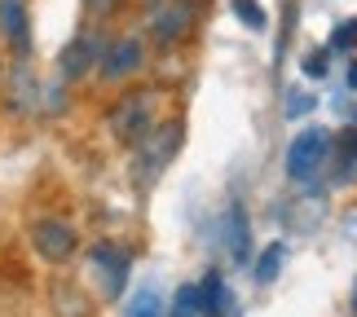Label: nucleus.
I'll return each mask as SVG.
<instances>
[{
    "instance_id": "nucleus-15",
    "label": "nucleus",
    "mask_w": 357,
    "mask_h": 317,
    "mask_svg": "<svg viewBox=\"0 0 357 317\" xmlns=\"http://www.w3.org/2000/svg\"><path fill=\"white\" fill-rule=\"evenodd\" d=\"M172 317H203V300H199V286H181L172 300Z\"/></svg>"
},
{
    "instance_id": "nucleus-18",
    "label": "nucleus",
    "mask_w": 357,
    "mask_h": 317,
    "mask_svg": "<svg viewBox=\"0 0 357 317\" xmlns=\"http://www.w3.org/2000/svg\"><path fill=\"white\" fill-rule=\"evenodd\" d=\"M313 106H318V98H313V93H291V102H287V119H300V115H309Z\"/></svg>"
},
{
    "instance_id": "nucleus-7",
    "label": "nucleus",
    "mask_w": 357,
    "mask_h": 317,
    "mask_svg": "<svg viewBox=\"0 0 357 317\" xmlns=\"http://www.w3.org/2000/svg\"><path fill=\"white\" fill-rule=\"evenodd\" d=\"M142 62H146L142 40L123 36V40H115V45L102 53V79H128V75L142 71Z\"/></svg>"
},
{
    "instance_id": "nucleus-22",
    "label": "nucleus",
    "mask_w": 357,
    "mask_h": 317,
    "mask_svg": "<svg viewBox=\"0 0 357 317\" xmlns=\"http://www.w3.org/2000/svg\"><path fill=\"white\" fill-rule=\"evenodd\" d=\"M349 84H353V88H357V66H353V71H349Z\"/></svg>"
},
{
    "instance_id": "nucleus-23",
    "label": "nucleus",
    "mask_w": 357,
    "mask_h": 317,
    "mask_svg": "<svg viewBox=\"0 0 357 317\" xmlns=\"http://www.w3.org/2000/svg\"><path fill=\"white\" fill-rule=\"evenodd\" d=\"M353 317H357V282H353Z\"/></svg>"
},
{
    "instance_id": "nucleus-12",
    "label": "nucleus",
    "mask_w": 357,
    "mask_h": 317,
    "mask_svg": "<svg viewBox=\"0 0 357 317\" xmlns=\"http://www.w3.org/2000/svg\"><path fill=\"white\" fill-rule=\"evenodd\" d=\"M93 58H98V49H93V40H89V36H84V40H75V45L62 53V75H66V79H79V75H89Z\"/></svg>"
},
{
    "instance_id": "nucleus-20",
    "label": "nucleus",
    "mask_w": 357,
    "mask_h": 317,
    "mask_svg": "<svg viewBox=\"0 0 357 317\" xmlns=\"http://www.w3.org/2000/svg\"><path fill=\"white\" fill-rule=\"evenodd\" d=\"M119 0H84V9L93 13V18H106V13H115Z\"/></svg>"
},
{
    "instance_id": "nucleus-11",
    "label": "nucleus",
    "mask_w": 357,
    "mask_h": 317,
    "mask_svg": "<svg viewBox=\"0 0 357 317\" xmlns=\"http://www.w3.org/2000/svg\"><path fill=\"white\" fill-rule=\"evenodd\" d=\"M89 300L75 282H53V317H89Z\"/></svg>"
},
{
    "instance_id": "nucleus-13",
    "label": "nucleus",
    "mask_w": 357,
    "mask_h": 317,
    "mask_svg": "<svg viewBox=\"0 0 357 317\" xmlns=\"http://www.w3.org/2000/svg\"><path fill=\"white\" fill-rule=\"evenodd\" d=\"M335 150V168H340V176H357V128H349V132H340V141L331 146Z\"/></svg>"
},
{
    "instance_id": "nucleus-6",
    "label": "nucleus",
    "mask_w": 357,
    "mask_h": 317,
    "mask_svg": "<svg viewBox=\"0 0 357 317\" xmlns=\"http://www.w3.org/2000/svg\"><path fill=\"white\" fill-rule=\"evenodd\" d=\"M195 0H159L155 13H150V36L159 40V45H176V40L190 36V26H195Z\"/></svg>"
},
{
    "instance_id": "nucleus-8",
    "label": "nucleus",
    "mask_w": 357,
    "mask_h": 317,
    "mask_svg": "<svg viewBox=\"0 0 357 317\" xmlns=\"http://www.w3.org/2000/svg\"><path fill=\"white\" fill-rule=\"evenodd\" d=\"M0 36L13 53L31 49V26H26V5L22 0H0Z\"/></svg>"
},
{
    "instance_id": "nucleus-9",
    "label": "nucleus",
    "mask_w": 357,
    "mask_h": 317,
    "mask_svg": "<svg viewBox=\"0 0 357 317\" xmlns=\"http://www.w3.org/2000/svg\"><path fill=\"white\" fill-rule=\"evenodd\" d=\"M199 300H203V317H234V309H238L221 273H208L199 282Z\"/></svg>"
},
{
    "instance_id": "nucleus-17",
    "label": "nucleus",
    "mask_w": 357,
    "mask_h": 317,
    "mask_svg": "<svg viewBox=\"0 0 357 317\" xmlns=\"http://www.w3.org/2000/svg\"><path fill=\"white\" fill-rule=\"evenodd\" d=\"M234 13H238L247 26H252V31H260V26H265V13H260L256 0H234Z\"/></svg>"
},
{
    "instance_id": "nucleus-24",
    "label": "nucleus",
    "mask_w": 357,
    "mask_h": 317,
    "mask_svg": "<svg viewBox=\"0 0 357 317\" xmlns=\"http://www.w3.org/2000/svg\"><path fill=\"white\" fill-rule=\"evenodd\" d=\"M146 5H159V0H146Z\"/></svg>"
},
{
    "instance_id": "nucleus-5",
    "label": "nucleus",
    "mask_w": 357,
    "mask_h": 317,
    "mask_svg": "<svg viewBox=\"0 0 357 317\" xmlns=\"http://www.w3.org/2000/svg\"><path fill=\"white\" fill-rule=\"evenodd\" d=\"M89 273L102 282L106 300H119L123 286H128V252H119V247H111V242H98L89 252Z\"/></svg>"
},
{
    "instance_id": "nucleus-19",
    "label": "nucleus",
    "mask_w": 357,
    "mask_h": 317,
    "mask_svg": "<svg viewBox=\"0 0 357 317\" xmlns=\"http://www.w3.org/2000/svg\"><path fill=\"white\" fill-rule=\"evenodd\" d=\"M353 40H357V22H340V31L331 36V45H335V49H349Z\"/></svg>"
},
{
    "instance_id": "nucleus-21",
    "label": "nucleus",
    "mask_w": 357,
    "mask_h": 317,
    "mask_svg": "<svg viewBox=\"0 0 357 317\" xmlns=\"http://www.w3.org/2000/svg\"><path fill=\"white\" fill-rule=\"evenodd\" d=\"M305 71H309V75H322V71H326V62H322V53H313V58L305 62Z\"/></svg>"
},
{
    "instance_id": "nucleus-10",
    "label": "nucleus",
    "mask_w": 357,
    "mask_h": 317,
    "mask_svg": "<svg viewBox=\"0 0 357 317\" xmlns=\"http://www.w3.org/2000/svg\"><path fill=\"white\" fill-rule=\"evenodd\" d=\"M225 247H229V256H234V265H247V260H252V225H247V212L238 203L225 216Z\"/></svg>"
},
{
    "instance_id": "nucleus-4",
    "label": "nucleus",
    "mask_w": 357,
    "mask_h": 317,
    "mask_svg": "<svg viewBox=\"0 0 357 317\" xmlns=\"http://www.w3.org/2000/svg\"><path fill=\"white\" fill-rule=\"evenodd\" d=\"M31 247H36V256H40V260H49V265H62V260H71V256H75L79 233L66 225V220L45 216V220H36V225H31Z\"/></svg>"
},
{
    "instance_id": "nucleus-16",
    "label": "nucleus",
    "mask_w": 357,
    "mask_h": 317,
    "mask_svg": "<svg viewBox=\"0 0 357 317\" xmlns=\"http://www.w3.org/2000/svg\"><path fill=\"white\" fill-rule=\"evenodd\" d=\"M128 317H163V304L155 291H137V300L128 304Z\"/></svg>"
},
{
    "instance_id": "nucleus-2",
    "label": "nucleus",
    "mask_w": 357,
    "mask_h": 317,
    "mask_svg": "<svg viewBox=\"0 0 357 317\" xmlns=\"http://www.w3.org/2000/svg\"><path fill=\"white\" fill-rule=\"evenodd\" d=\"M326 163H331V137H326V128H305L287 146V176L296 185H313L326 172Z\"/></svg>"
},
{
    "instance_id": "nucleus-14",
    "label": "nucleus",
    "mask_w": 357,
    "mask_h": 317,
    "mask_svg": "<svg viewBox=\"0 0 357 317\" xmlns=\"http://www.w3.org/2000/svg\"><path fill=\"white\" fill-rule=\"evenodd\" d=\"M282 256H287V247H282V242H273L269 252H265V256L256 260V282H260V286L278 278V265H282Z\"/></svg>"
},
{
    "instance_id": "nucleus-3",
    "label": "nucleus",
    "mask_w": 357,
    "mask_h": 317,
    "mask_svg": "<svg viewBox=\"0 0 357 317\" xmlns=\"http://www.w3.org/2000/svg\"><path fill=\"white\" fill-rule=\"evenodd\" d=\"M176 146H181V119L150 128L142 141H137V181H142V185L155 181V176L163 172V163L176 155Z\"/></svg>"
},
{
    "instance_id": "nucleus-1",
    "label": "nucleus",
    "mask_w": 357,
    "mask_h": 317,
    "mask_svg": "<svg viewBox=\"0 0 357 317\" xmlns=\"http://www.w3.org/2000/svg\"><path fill=\"white\" fill-rule=\"evenodd\" d=\"M106 128H111V137L119 146H137L150 128H155V93L150 88L123 93V98L111 106V115H106Z\"/></svg>"
}]
</instances>
